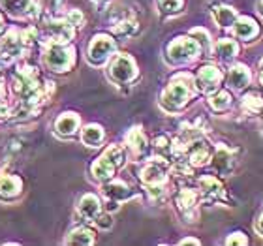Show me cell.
Segmentation results:
<instances>
[{
    "label": "cell",
    "instance_id": "cell-1",
    "mask_svg": "<svg viewBox=\"0 0 263 246\" xmlns=\"http://www.w3.org/2000/svg\"><path fill=\"white\" fill-rule=\"evenodd\" d=\"M124 164V153H122L121 147H109L104 153L102 158H98L92 164V175L98 179V181H107L115 175L117 167H121Z\"/></svg>",
    "mask_w": 263,
    "mask_h": 246
},
{
    "label": "cell",
    "instance_id": "cell-2",
    "mask_svg": "<svg viewBox=\"0 0 263 246\" xmlns=\"http://www.w3.org/2000/svg\"><path fill=\"white\" fill-rule=\"evenodd\" d=\"M182 81H173L170 85V87L165 88L164 96H162V105H164L165 109L170 111H175L179 109V107H182V105L186 104V100L192 96V85H190V77L181 75Z\"/></svg>",
    "mask_w": 263,
    "mask_h": 246
},
{
    "label": "cell",
    "instance_id": "cell-3",
    "mask_svg": "<svg viewBox=\"0 0 263 246\" xmlns=\"http://www.w3.org/2000/svg\"><path fill=\"white\" fill-rule=\"evenodd\" d=\"M47 68H51L53 71H64L71 66L73 61V51L64 47L62 44H51V47L45 51L44 56Z\"/></svg>",
    "mask_w": 263,
    "mask_h": 246
},
{
    "label": "cell",
    "instance_id": "cell-4",
    "mask_svg": "<svg viewBox=\"0 0 263 246\" xmlns=\"http://www.w3.org/2000/svg\"><path fill=\"white\" fill-rule=\"evenodd\" d=\"M137 70H136V64L132 61L128 55H119L113 59L109 66V75L113 81L117 83H128L132 81L134 77H136Z\"/></svg>",
    "mask_w": 263,
    "mask_h": 246
},
{
    "label": "cell",
    "instance_id": "cell-5",
    "mask_svg": "<svg viewBox=\"0 0 263 246\" xmlns=\"http://www.w3.org/2000/svg\"><path fill=\"white\" fill-rule=\"evenodd\" d=\"M167 53L175 62H186L199 53V45L190 38H179L167 47Z\"/></svg>",
    "mask_w": 263,
    "mask_h": 246
},
{
    "label": "cell",
    "instance_id": "cell-6",
    "mask_svg": "<svg viewBox=\"0 0 263 246\" xmlns=\"http://www.w3.org/2000/svg\"><path fill=\"white\" fill-rule=\"evenodd\" d=\"M113 51H115V42L109 36L102 34V36H96L88 45V59L94 64H102Z\"/></svg>",
    "mask_w": 263,
    "mask_h": 246
},
{
    "label": "cell",
    "instance_id": "cell-7",
    "mask_svg": "<svg viewBox=\"0 0 263 246\" xmlns=\"http://www.w3.org/2000/svg\"><path fill=\"white\" fill-rule=\"evenodd\" d=\"M104 194L107 197V211H117L119 209V201L130 197V190L126 184L122 182H111L104 188Z\"/></svg>",
    "mask_w": 263,
    "mask_h": 246
},
{
    "label": "cell",
    "instance_id": "cell-8",
    "mask_svg": "<svg viewBox=\"0 0 263 246\" xmlns=\"http://www.w3.org/2000/svg\"><path fill=\"white\" fill-rule=\"evenodd\" d=\"M218 83H220V71L216 70V68H213V66H205V68H201L199 73H197V85H199V88L205 90V92L214 90Z\"/></svg>",
    "mask_w": 263,
    "mask_h": 246
},
{
    "label": "cell",
    "instance_id": "cell-9",
    "mask_svg": "<svg viewBox=\"0 0 263 246\" xmlns=\"http://www.w3.org/2000/svg\"><path fill=\"white\" fill-rule=\"evenodd\" d=\"M165 179V165L158 162H151V164L141 171V181L148 186H156L164 182Z\"/></svg>",
    "mask_w": 263,
    "mask_h": 246
},
{
    "label": "cell",
    "instance_id": "cell-10",
    "mask_svg": "<svg viewBox=\"0 0 263 246\" xmlns=\"http://www.w3.org/2000/svg\"><path fill=\"white\" fill-rule=\"evenodd\" d=\"M79 213L83 214V218L96 220V216L100 214V201H98V197L92 196V194H87V196H83L81 201H79Z\"/></svg>",
    "mask_w": 263,
    "mask_h": 246
},
{
    "label": "cell",
    "instance_id": "cell-11",
    "mask_svg": "<svg viewBox=\"0 0 263 246\" xmlns=\"http://www.w3.org/2000/svg\"><path fill=\"white\" fill-rule=\"evenodd\" d=\"M258 34V25L250 17H241L239 21H235V36L242 40H250Z\"/></svg>",
    "mask_w": 263,
    "mask_h": 246
},
{
    "label": "cell",
    "instance_id": "cell-12",
    "mask_svg": "<svg viewBox=\"0 0 263 246\" xmlns=\"http://www.w3.org/2000/svg\"><path fill=\"white\" fill-rule=\"evenodd\" d=\"M77 126H79V117L73 115V113H64L55 122L57 131L62 134V136H71L77 130Z\"/></svg>",
    "mask_w": 263,
    "mask_h": 246
},
{
    "label": "cell",
    "instance_id": "cell-13",
    "mask_svg": "<svg viewBox=\"0 0 263 246\" xmlns=\"http://www.w3.org/2000/svg\"><path fill=\"white\" fill-rule=\"evenodd\" d=\"M228 83H230V87H233V88L247 87L248 83H250V71L241 64L233 66L230 70V75H228Z\"/></svg>",
    "mask_w": 263,
    "mask_h": 246
},
{
    "label": "cell",
    "instance_id": "cell-14",
    "mask_svg": "<svg viewBox=\"0 0 263 246\" xmlns=\"http://www.w3.org/2000/svg\"><path fill=\"white\" fill-rule=\"evenodd\" d=\"M81 141L88 147H98L100 143L104 141V130L98 124H88L85 130L81 131Z\"/></svg>",
    "mask_w": 263,
    "mask_h": 246
},
{
    "label": "cell",
    "instance_id": "cell-15",
    "mask_svg": "<svg viewBox=\"0 0 263 246\" xmlns=\"http://www.w3.org/2000/svg\"><path fill=\"white\" fill-rule=\"evenodd\" d=\"M21 192V181L11 175H0V196L15 197Z\"/></svg>",
    "mask_w": 263,
    "mask_h": 246
},
{
    "label": "cell",
    "instance_id": "cell-16",
    "mask_svg": "<svg viewBox=\"0 0 263 246\" xmlns=\"http://www.w3.org/2000/svg\"><path fill=\"white\" fill-rule=\"evenodd\" d=\"M4 10L11 15H25L34 8L32 0H2Z\"/></svg>",
    "mask_w": 263,
    "mask_h": 246
},
{
    "label": "cell",
    "instance_id": "cell-17",
    "mask_svg": "<svg viewBox=\"0 0 263 246\" xmlns=\"http://www.w3.org/2000/svg\"><path fill=\"white\" fill-rule=\"evenodd\" d=\"M213 13L220 27H231V25H235V21H237V11L233 10V8H228V6L214 8Z\"/></svg>",
    "mask_w": 263,
    "mask_h": 246
},
{
    "label": "cell",
    "instance_id": "cell-18",
    "mask_svg": "<svg viewBox=\"0 0 263 246\" xmlns=\"http://www.w3.org/2000/svg\"><path fill=\"white\" fill-rule=\"evenodd\" d=\"M231 165H233V162H231L230 150H226V148H220L218 153L214 154L213 167L218 171V173H228V171L231 169Z\"/></svg>",
    "mask_w": 263,
    "mask_h": 246
},
{
    "label": "cell",
    "instance_id": "cell-19",
    "mask_svg": "<svg viewBox=\"0 0 263 246\" xmlns=\"http://www.w3.org/2000/svg\"><path fill=\"white\" fill-rule=\"evenodd\" d=\"M68 244H92L94 242V233L87 228H79V230L71 231L70 237L66 239Z\"/></svg>",
    "mask_w": 263,
    "mask_h": 246
},
{
    "label": "cell",
    "instance_id": "cell-20",
    "mask_svg": "<svg viewBox=\"0 0 263 246\" xmlns=\"http://www.w3.org/2000/svg\"><path fill=\"white\" fill-rule=\"evenodd\" d=\"M214 53H216V56L228 61V59H231V56H235L237 53H239V47H237V44L235 42H231V40H222V42L216 44Z\"/></svg>",
    "mask_w": 263,
    "mask_h": 246
},
{
    "label": "cell",
    "instance_id": "cell-21",
    "mask_svg": "<svg viewBox=\"0 0 263 246\" xmlns=\"http://www.w3.org/2000/svg\"><path fill=\"white\" fill-rule=\"evenodd\" d=\"M199 186H201V192L207 197H218L222 194V186L214 177H203L199 181Z\"/></svg>",
    "mask_w": 263,
    "mask_h": 246
},
{
    "label": "cell",
    "instance_id": "cell-22",
    "mask_svg": "<svg viewBox=\"0 0 263 246\" xmlns=\"http://www.w3.org/2000/svg\"><path fill=\"white\" fill-rule=\"evenodd\" d=\"M126 141L134 150H139L141 153L143 148L147 147V141H145V136H143V131L139 128H134L126 136Z\"/></svg>",
    "mask_w": 263,
    "mask_h": 246
},
{
    "label": "cell",
    "instance_id": "cell-23",
    "mask_svg": "<svg viewBox=\"0 0 263 246\" xmlns=\"http://www.w3.org/2000/svg\"><path fill=\"white\" fill-rule=\"evenodd\" d=\"M177 203L182 209H192L197 203V194L194 190H181V194L177 197Z\"/></svg>",
    "mask_w": 263,
    "mask_h": 246
},
{
    "label": "cell",
    "instance_id": "cell-24",
    "mask_svg": "<svg viewBox=\"0 0 263 246\" xmlns=\"http://www.w3.org/2000/svg\"><path fill=\"white\" fill-rule=\"evenodd\" d=\"M230 102H231V96L226 92V90H220V92H216V94H213V96H211V105H213L214 109H218V111L226 109V107L230 105Z\"/></svg>",
    "mask_w": 263,
    "mask_h": 246
},
{
    "label": "cell",
    "instance_id": "cell-25",
    "mask_svg": "<svg viewBox=\"0 0 263 246\" xmlns=\"http://www.w3.org/2000/svg\"><path fill=\"white\" fill-rule=\"evenodd\" d=\"M242 105H245L248 111L258 113V111L263 109V98H259L258 94H248V96L242 98Z\"/></svg>",
    "mask_w": 263,
    "mask_h": 246
},
{
    "label": "cell",
    "instance_id": "cell-26",
    "mask_svg": "<svg viewBox=\"0 0 263 246\" xmlns=\"http://www.w3.org/2000/svg\"><path fill=\"white\" fill-rule=\"evenodd\" d=\"M158 4L164 13H175L182 8V0H158Z\"/></svg>",
    "mask_w": 263,
    "mask_h": 246
},
{
    "label": "cell",
    "instance_id": "cell-27",
    "mask_svg": "<svg viewBox=\"0 0 263 246\" xmlns=\"http://www.w3.org/2000/svg\"><path fill=\"white\" fill-rule=\"evenodd\" d=\"M190 160H192L194 165H201L205 164L209 160V150L203 147H197L196 150H192V154H190Z\"/></svg>",
    "mask_w": 263,
    "mask_h": 246
},
{
    "label": "cell",
    "instance_id": "cell-28",
    "mask_svg": "<svg viewBox=\"0 0 263 246\" xmlns=\"http://www.w3.org/2000/svg\"><path fill=\"white\" fill-rule=\"evenodd\" d=\"M94 222H96V225H98V228H102V230H109L111 225H113V220H111L109 214H102V216L98 214Z\"/></svg>",
    "mask_w": 263,
    "mask_h": 246
},
{
    "label": "cell",
    "instance_id": "cell-29",
    "mask_svg": "<svg viewBox=\"0 0 263 246\" xmlns=\"http://www.w3.org/2000/svg\"><path fill=\"white\" fill-rule=\"evenodd\" d=\"M68 23H70V25H73V27H81V25H83V15L77 10L71 11L70 15H68Z\"/></svg>",
    "mask_w": 263,
    "mask_h": 246
},
{
    "label": "cell",
    "instance_id": "cell-30",
    "mask_svg": "<svg viewBox=\"0 0 263 246\" xmlns=\"http://www.w3.org/2000/svg\"><path fill=\"white\" fill-rule=\"evenodd\" d=\"M228 244H248V239L242 233H233V235L228 239Z\"/></svg>",
    "mask_w": 263,
    "mask_h": 246
},
{
    "label": "cell",
    "instance_id": "cell-31",
    "mask_svg": "<svg viewBox=\"0 0 263 246\" xmlns=\"http://www.w3.org/2000/svg\"><path fill=\"white\" fill-rule=\"evenodd\" d=\"M181 244H199V241H196V239H182Z\"/></svg>",
    "mask_w": 263,
    "mask_h": 246
},
{
    "label": "cell",
    "instance_id": "cell-32",
    "mask_svg": "<svg viewBox=\"0 0 263 246\" xmlns=\"http://www.w3.org/2000/svg\"><path fill=\"white\" fill-rule=\"evenodd\" d=\"M258 231L263 235V214L259 216V220H258Z\"/></svg>",
    "mask_w": 263,
    "mask_h": 246
},
{
    "label": "cell",
    "instance_id": "cell-33",
    "mask_svg": "<svg viewBox=\"0 0 263 246\" xmlns=\"http://www.w3.org/2000/svg\"><path fill=\"white\" fill-rule=\"evenodd\" d=\"M2 30H4V17L0 15V32H2Z\"/></svg>",
    "mask_w": 263,
    "mask_h": 246
},
{
    "label": "cell",
    "instance_id": "cell-34",
    "mask_svg": "<svg viewBox=\"0 0 263 246\" xmlns=\"http://www.w3.org/2000/svg\"><path fill=\"white\" fill-rule=\"evenodd\" d=\"M259 13L263 15V0H261V4H259Z\"/></svg>",
    "mask_w": 263,
    "mask_h": 246
},
{
    "label": "cell",
    "instance_id": "cell-35",
    "mask_svg": "<svg viewBox=\"0 0 263 246\" xmlns=\"http://www.w3.org/2000/svg\"><path fill=\"white\" fill-rule=\"evenodd\" d=\"M261 85H263V71H261Z\"/></svg>",
    "mask_w": 263,
    "mask_h": 246
},
{
    "label": "cell",
    "instance_id": "cell-36",
    "mask_svg": "<svg viewBox=\"0 0 263 246\" xmlns=\"http://www.w3.org/2000/svg\"><path fill=\"white\" fill-rule=\"evenodd\" d=\"M261 68H263V61H261Z\"/></svg>",
    "mask_w": 263,
    "mask_h": 246
}]
</instances>
